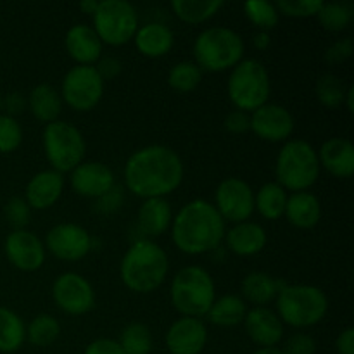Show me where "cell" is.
Here are the masks:
<instances>
[{
  "instance_id": "38",
  "label": "cell",
  "mask_w": 354,
  "mask_h": 354,
  "mask_svg": "<svg viewBox=\"0 0 354 354\" xmlns=\"http://www.w3.org/2000/svg\"><path fill=\"white\" fill-rule=\"evenodd\" d=\"M317 92L318 100L324 104L325 107H337L339 104H342L346 95L344 85H342L341 80L334 75H324L317 82Z\"/></svg>"
},
{
  "instance_id": "49",
  "label": "cell",
  "mask_w": 354,
  "mask_h": 354,
  "mask_svg": "<svg viewBox=\"0 0 354 354\" xmlns=\"http://www.w3.org/2000/svg\"><path fill=\"white\" fill-rule=\"evenodd\" d=\"M270 45V33H266V31H258V33L254 35V47L256 48H266Z\"/></svg>"
},
{
  "instance_id": "23",
  "label": "cell",
  "mask_w": 354,
  "mask_h": 354,
  "mask_svg": "<svg viewBox=\"0 0 354 354\" xmlns=\"http://www.w3.org/2000/svg\"><path fill=\"white\" fill-rule=\"evenodd\" d=\"M228 249L239 256H252L263 251L266 245V232L261 225L242 221L237 223L230 232H225Z\"/></svg>"
},
{
  "instance_id": "5",
  "label": "cell",
  "mask_w": 354,
  "mask_h": 354,
  "mask_svg": "<svg viewBox=\"0 0 354 354\" xmlns=\"http://www.w3.org/2000/svg\"><path fill=\"white\" fill-rule=\"evenodd\" d=\"M214 301V282L206 270L201 266H187L176 273L171 283V303L183 317H204Z\"/></svg>"
},
{
  "instance_id": "18",
  "label": "cell",
  "mask_w": 354,
  "mask_h": 354,
  "mask_svg": "<svg viewBox=\"0 0 354 354\" xmlns=\"http://www.w3.org/2000/svg\"><path fill=\"white\" fill-rule=\"evenodd\" d=\"M206 341V325L199 318H180L166 334V346L171 354H201Z\"/></svg>"
},
{
  "instance_id": "37",
  "label": "cell",
  "mask_w": 354,
  "mask_h": 354,
  "mask_svg": "<svg viewBox=\"0 0 354 354\" xmlns=\"http://www.w3.org/2000/svg\"><path fill=\"white\" fill-rule=\"evenodd\" d=\"M244 12L249 17L252 24L258 28L259 31H266L279 24V10H277L275 3L265 2V0H249L244 3Z\"/></svg>"
},
{
  "instance_id": "36",
  "label": "cell",
  "mask_w": 354,
  "mask_h": 354,
  "mask_svg": "<svg viewBox=\"0 0 354 354\" xmlns=\"http://www.w3.org/2000/svg\"><path fill=\"white\" fill-rule=\"evenodd\" d=\"M203 80V69L196 62L183 61L169 69L168 83L176 92H192Z\"/></svg>"
},
{
  "instance_id": "25",
  "label": "cell",
  "mask_w": 354,
  "mask_h": 354,
  "mask_svg": "<svg viewBox=\"0 0 354 354\" xmlns=\"http://www.w3.org/2000/svg\"><path fill=\"white\" fill-rule=\"evenodd\" d=\"M290 225L297 228H313L322 218V206L317 196L304 190L287 197L286 213Z\"/></svg>"
},
{
  "instance_id": "20",
  "label": "cell",
  "mask_w": 354,
  "mask_h": 354,
  "mask_svg": "<svg viewBox=\"0 0 354 354\" xmlns=\"http://www.w3.org/2000/svg\"><path fill=\"white\" fill-rule=\"evenodd\" d=\"M66 50L78 66H92L102 55V40L88 24H75L66 33Z\"/></svg>"
},
{
  "instance_id": "29",
  "label": "cell",
  "mask_w": 354,
  "mask_h": 354,
  "mask_svg": "<svg viewBox=\"0 0 354 354\" xmlns=\"http://www.w3.org/2000/svg\"><path fill=\"white\" fill-rule=\"evenodd\" d=\"M287 192L277 182L265 183L258 194H254V209L266 220H279L286 213Z\"/></svg>"
},
{
  "instance_id": "4",
  "label": "cell",
  "mask_w": 354,
  "mask_h": 354,
  "mask_svg": "<svg viewBox=\"0 0 354 354\" xmlns=\"http://www.w3.org/2000/svg\"><path fill=\"white\" fill-rule=\"evenodd\" d=\"M244 50L245 45L241 35L225 26L207 28L194 44L196 64L211 73L235 68L244 57Z\"/></svg>"
},
{
  "instance_id": "35",
  "label": "cell",
  "mask_w": 354,
  "mask_h": 354,
  "mask_svg": "<svg viewBox=\"0 0 354 354\" xmlns=\"http://www.w3.org/2000/svg\"><path fill=\"white\" fill-rule=\"evenodd\" d=\"M61 332V325L50 315H38L31 320L30 327L26 330L28 341L38 348H47L50 346L55 339L59 337Z\"/></svg>"
},
{
  "instance_id": "7",
  "label": "cell",
  "mask_w": 354,
  "mask_h": 354,
  "mask_svg": "<svg viewBox=\"0 0 354 354\" xmlns=\"http://www.w3.org/2000/svg\"><path fill=\"white\" fill-rule=\"evenodd\" d=\"M275 171L279 185L292 192H304L320 175L317 151L306 140L286 142L277 158Z\"/></svg>"
},
{
  "instance_id": "31",
  "label": "cell",
  "mask_w": 354,
  "mask_h": 354,
  "mask_svg": "<svg viewBox=\"0 0 354 354\" xmlns=\"http://www.w3.org/2000/svg\"><path fill=\"white\" fill-rule=\"evenodd\" d=\"M223 0H173L171 9L182 21L190 24H199L211 19L221 7Z\"/></svg>"
},
{
  "instance_id": "9",
  "label": "cell",
  "mask_w": 354,
  "mask_h": 354,
  "mask_svg": "<svg viewBox=\"0 0 354 354\" xmlns=\"http://www.w3.org/2000/svg\"><path fill=\"white\" fill-rule=\"evenodd\" d=\"M44 151L54 171L68 173L82 165L86 144L82 131L66 121H52L44 130Z\"/></svg>"
},
{
  "instance_id": "27",
  "label": "cell",
  "mask_w": 354,
  "mask_h": 354,
  "mask_svg": "<svg viewBox=\"0 0 354 354\" xmlns=\"http://www.w3.org/2000/svg\"><path fill=\"white\" fill-rule=\"evenodd\" d=\"M30 111L37 120L52 123L57 121V116L62 111V97L59 95L54 86L47 83H40L30 92Z\"/></svg>"
},
{
  "instance_id": "16",
  "label": "cell",
  "mask_w": 354,
  "mask_h": 354,
  "mask_svg": "<svg viewBox=\"0 0 354 354\" xmlns=\"http://www.w3.org/2000/svg\"><path fill=\"white\" fill-rule=\"evenodd\" d=\"M71 187L82 197L100 199L114 189V173L104 162H82L71 171Z\"/></svg>"
},
{
  "instance_id": "14",
  "label": "cell",
  "mask_w": 354,
  "mask_h": 354,
  "mask_svg": "<svg viewBox=\"0 0 354 354\" xmlns=\"http://www.w3.org/2000/svg\"><path fill=\"white\" fill-rule=\"evenodd\" d=\"M47 249L62 261H78L92 249V237L76 223H61L50 228L45 237Z\"/></svg>"
},
{
  "instance_id": "46",
  "label": "cell",
  "mask_w": 354,
  "mask_h": 354,
  "mask_svg": "<svg viewBox=\"0 0 354 354\" xmlns=\"http://www.w3.org/2000/svg\"><path fill=\"white\" fill-rule=\"evenodd\" d=\"M95 69H97V73L102 76V80H109V78H114V76L120 75L121 62L114 57L100 59L99 66H97Z\"/></svg>"
},
{
  "instance_id": "6",
  "label": "cell",
  "mask_w": 354,
  "mask_h": 354,
  "mask_svg": "<svg viewBox=\"0 0 354 354\" xmlns=\"http://www.w3.org/2000/svg\"><path fill=\"white\" fill-rule=\"evenodd\" d=\"M280 320L296 328L320 324L328 310V299L315 286H283L277 294Z\"/></svg>"
},
{
  "instance_id": "21",
  "label": "cell",
  "mask_w": 354,
  "mask_h": 354,
  "mask_svg": "<svg viewBox=\"0 0 354 354\" xmlns=\"http://www.w3.org/2000/svg\"><path fill=\"white\" fill-rule=\"evenodd\" d=\"M64 190V176L54 169L37 173L26 185V203L35 209L54 206Z\"/></svg>"
},
{
  "instance_id": "44",
  "label": "cell",
  "mask_w": 354,
  "mask_h": 354,
  "mask_svg": "<svg viewBox=\"0 0 354 354\" xmlns=\"http://www.w3.org/2000/svg\"><path fill=\"white\" fill-rule=\"evenodd\" d=\"M351 54H353V40L351 38H344V40L335 41V44L325 52V59H327L328 62H332V64H335V62H342L346 61V59H349L351 57Z\"/></svg>"
},
{
  "instance_id": "39",
  "label": "cell",
  "mask_w": 354,
  "mask_h": 354,
  "mask_svg": "<svg viewBox=\"0 0 354 354\" xmlns=\"http://www.w3.org/2000/svg\"><path fill=\"white\" fill-rule=\"evenodd\" d=\"M23 142V130L12 116H0V152L16 151Z\"/></svg>"
},
{
  "instance_id": "28",
  "label": "cell",
  "mask_w": 354,
  "mask_h": 354,
  "mask_svg": "<svg viewBox=\"0 0 354 354\" xmlns=\"http://www.w3.org/2000/svg\"><path fill=\"white\" fill-rule=\"evenodd\" d=\"M282 283L265 272H252L242 282V294L249 303L256 304V308H265L270 301L275 299Z\"/></svg>"
},
{
  "instance_id": "30",
  "label": "cell",
  "mask_w": 354,
  "mask_h": 354,
  "mask_svg": "<svg viewBox=\"0 0 354 354\" xmlns=\"http://www.w3.org/2000/svg\"><path fill=\"white\" fill-rule=\"evenodd\" d=\"M248 315V308L242 297L239 296H223L216 299L207 311V318L211 324L220 325V327H234L244 322Z\"/></svg>"
},
{
  "instance_id": "47",
  "label": "cell",
  "mask_w": 354,
  "mask_h": 354,
  "mask_svg": "<svg viewBox=\"0 0 354 354\" xmlns=\"http://www.w3.org/2000/svg\"><path fill=\"white\" fill-rule=\"evenodd\" d=\"M335 348L339 354H354V328L348 327L341 332V335L335 341Z\"/></svg>"
},
{
  "instance_id": "52",
  "label": "cell",
  "mask_w": 354,
  "mask_h": 354,
  "mask_svg": "<svg viewBox=\"0 0 354 354\" xmlns=\"http://www.w3.org/2000/svg\"><path fill=\"white\" fill-rule=\"evenodd\" d=\"M252 354H283V351L279 348H261Z\"/></svg>"
},
{
  "instance_id": "45",
  "label": "cell",
  "mask_w": 354,
  "mask_h": 354,
  "mask_svg": "<svg viewBox=\"0 0 354 354\" xmlns=\"http://www.w3.org/2000/svg\"><path fill=\"white\" fill-rule=\"evenodd\" d=\"M85 354H124L121 349L120 342L113 341V339H97L88 348L85 349Z\"/></svg>"
},
{
  "instance_id": "26",
  "label": "cell",
  "mask_w": 354,
  "mask_h": 354,
  "mask_svg": "<svg viewBox=\"0 0 354 354\" xmlns=\"http://www.w3.org/2000/svg\"><path fill=\"white\" fill-rule=\"evenodd\" d=\"M173 223V211L165 197L145 199L138 211V225L142 232L152 237L165 234Z\"/></svg>"
},
{
  "instance_id": "11",
  "label": "cell",
  "mask_w": 354,
  "mask_h": 354,
  "mask_svg": "<svg viewBox=\"0 0 354 354\" xmlns=\"http://www.w3.org/2000/svg\"><path fill=\"white\" fill-rule=\"evenodd\" d=\"M104 95V80L95 66H75L62 80V99L75 111H90Z\"/></svg>"
},
{
  "instance_id": "50",
  "label": "cell",
  "mask_w": 354,
  "mask_h": 354,
  "mask_svg": "<svg viewBox=\"0 0 354 354\" xmlns=\"http://www.w3.org/2000/svg\"><path fill=\"white\" fill-rule=\"evenodd\" d=\"M97 6H99L97 0H82V2H80V9H82L85 14H90V16L95 14Z\"/></svg>"
},
{
  "instance_id": "12",
  "label": "cell",
  "mask_w": 354,
  "mask_h": 354,
  "mask_svg": "<svg viewBox=\"0 0 354 354\" xmlns=\"http://www.w3.org/2000/svg\"><path fill=\"white\" fill-rule=\"evenodd\" d=\"M216 211L225 221L242 223L254 213V192L241 178H227L218 185Z\"/></svg>"
},
{
  "instance_id": "10",
  "label": "cell",
  "mask_w": 354,
  "mask_h": 354,
  "mask_svg": "<svg viewBox=\"0 0 354 354\" xmlns=\"http://www.w3.org/2000/svg\"><path fill=\"white\" fill-rule=\"evenodd\" d=\"M93 30L102 44H128L138 30L137 10L127 0H102L93 14Z\"/></svg>"
},
{
  "instance_id": "8",
  "label": "cell",
  "mask_w": 354,
  "mask_h": 354,
  "mask_svg": "<svg viewBox=\"0 0 354 354\" xmlns=\"http://www.w3.org/2000/svg\"><path fill=\"white\" fill-rule=\"evenodd\" d=\"M272 92L268 69L256 59H242L228 78V97L239 111H256L265 106Z\"/></svg>"
},
{
  "instance_id": "40",
  "label": "cell",
  "mask_w": 354,
  "mask_h": 354,
  "mask_svg": "<svg viewBox=\"0 0 354 354\" xmlns=\"http://www.w3.org/2000/svg\"><path fill=\"white\" fill-rule=\"evenodd\" d=\"M322 6V0H279L275 3L279 14H286L289 17L317 16Z\"/></svg>"
},
{
  "instance_id": "34",
  "label": "cell",
  "mask_w": 354,
  "mask_h": 354,
  "mask_svg": "<svg viewBox=\"0 0 354 354\" xmlns=\"http://www.w3.org/2000/svg\"><path fill=\"white\" fill-rule=\"evenodd\" d=\"M318 19H320L322 26L328 31H342L349 26L353 21L354 9L351 3L348 2H330L322 6L318 10Z\"/></svg>"
},
{
  "instance_id": "41",
  "label": "cell",
  "mask_w": 354,
  "mask_h": 354,
  "mask_svg": "<svg viewBox=\"0 0 354 354\" xmlns=\"http://www.w3.org/2000/svg\"><path fill=\"white\" fill-rule=\"evenodd\" d=\"M6 218L14 230H24L31 218V207L28 206L26 199L21 197H12L6 206Z\"/></svg>"
},
{
  "instance_id": "19",
  "label": "cell",
  "mask_w": 354,
  "mask_h": 354,
  "mask_svg": "<svg viewBox=\"0 0 354 354\" xmlns=\"http://www.w3.org/2000/svg\"><path fill=\"white\" fill-rule=\"evenodd\" d=\"M248 335L263 348H275L283 337V324L268 308H252L244 318Z\"/></svg>"
},
{
  "instance_id": "53",
  "label": "cell",
  "mask_w": 354,
  "mask_h": 354,
  "mask_svg": "<svg viewBox=\"0 0 354 354\" xmlns=\"http://www.w3.org/2000/svg\"><path fill=\"white\" fill-rule=\"evenodd\" d=\"M0 107H2V97H0Z\"/></svg>"
},
{
  "instance_id": "17",
  "label": "cell",
  "mask_w": 354,
  "mask_h": 354,
  "mask_svg": "<svg viewBox=\"0 0 354 354\" xmlns=\"http://www.w3.org/2000/svg\"><path fill=\"white\" fill-rule=\"evenodd\" d=\"M7 259L23 272H35L45 263V248L40 239L28 230H14L6 239Z\"/></svg>"
},
{
  "instance_id": "32",
  "label": "cell",
  "mask_w": 354,
  "mask_h": 354,
  "mask_svg": "<svg viewBox=\"0 0 354 354\" xmlns=\"http://www.w3.org/2000/svg\"><path fill=\"white\" fill-rule=\"evenodd\" d=\"M26 328L14 311L0 308V353H14L23 346Z\"/></svg>"
},
{
  "instance_id": "2",
  "label": "cell",
  "mask_w": 354,
  "mask_h": 354,
  "mask_svg": "<svg viewBox=\"0 0 354 354\" xmlns=\"http://www.w3.org/2000/svg\"><path fill=\"white\" fill-rule=\"evenodd\" d=\"M173 242L185 254L213 251L225 239V220L216 207L203 199L185 204L173 221Z\"/></svg>"
},
{
  "instance_id": "13",
  "label": "cell",
  "mask_w": 354,
  "mask_h": 354,
  "mask_svg": "<svg viewBox=\"0 0 354 354\" xmlns=\"http://www.w3.org/2000/svg\"><path fill=\"white\" fill-rule=\"evenodd\" d=\"M55 304L69 315H85L95 304L93 287L85 277L78 273H62L55 279L52 287Z\"/></svg>"
},
{
  "instance_id": "1",
  "label": "cell",
  "mask_w": 354,
  "mask_h": 354,
  "mask_svg": "<svg viewBox=\"0 0 354 354\" xmlns=\"http://www.w3.org/2000/svg\"><path fill=\"white\" fill-rule=\"evenodd\" d=\"M183 180V162L166 145H147L130 156L124 165L127 187L142 199L171 194Z\"/></svg>"
},
{
  "instance_id": "43",
  "label": "cell",
  "mask_w": 354,
  "mask_h": 354,
  "mask_svg": "<svg viewBox=\"0 0 354 354\" xmlns=\"http://www.w3.org/2000/svg\"><path fill=\"white\" fill-rule=\"evenodd\" d=\"M223 124L232 133H244V131H248L251 128V116L248 113H244V111L235 109L227 114Z\"/></svg>"
},
{
  "instance_id": "51",
  "label": "cell",
  "mask_w": 354,
  "mask_h": 354,
  "mask_svg": "<svg viewBox=\"0 0 354 354\" xmlns=\"http://www.w3.org/2000/svg\"><path fill=\"white\" fill-rule=\"evenodd\" d=\"M344 100H346V102H348V109L353 111L354 109V104H353V100H354V86H349L348 92H346V95H344Z\"/></svg>"
},
{
  "instance_id": "15",
  "label": "cell",
  "mask_w": 354,
  "mask_h": 354,
  "mask_svg": "<svg viewBox=\"0 0 354 354\" xmlns=\"http://www.w3.org/2000/svg\"><path fill=\"white\" fill-rule=\"evenodd\" d=\"M249 130L266 142H282L292 135L294 118L283 106L266 102L252 111Z\"/></svg>"
},
{
  "instance_id": "22",
  "label": "cell",
  "mask_w": 354,
  "mask_h": 354,
  "mask_svg": "<svg viewBox=\"0 0 354 354\" xmlns=\"http://www.w3.org/2000/svg\"><path fill=\"white\" fill-rule=\"evenodd\" d=\"M318 154L320 166L337 178H349L354 173V145L348 138H330L324 142Z\"/></svg>"
},
{
  "instance_id": "42",
  "label": "cell",
  "mask_w": 354,
  "mask_h": 354,
  "mask_svg": "<svg viewBox=\"0 0 354 354\" xmlns=\"http://www.w3.org/2000/svg\"><path fill=\"white\" fill-rule=\"evenodd\" d=\"M317 351V342L311 335L296 334L287 341L283 354H315Z\"/></svg>"
},
{
  "instance_id": "48",
  "label": "cell",
  "mask_w": 354,
  "mask_h": 354,
  "mask_svg": "<svg viewBox=\"0 0 354 354\" xmlns=\"http://www.w3.org/2000/svg\"><path fill=\"white\" fill-rule=\"evenodd\" d=\"M24 107V100L23 97L19 95V93H12V95L7 97V109H9V113H21Z\"/></svg>"
},
{
  "instance_id": "3",
  "label": "cell",
  "mask_w": 354,
  "mask_h": 354,
  "mask_svg": "<svg viewBox=\"0 0 354 354\" xmlns=\"http://www.w3.org/2000/svg\"><path fill=\"white\" fill-rule=\"evenodd\" d=\"M168 254L156 242L142 239L137 241L121 261V280L130 290L147 294L158 289L168 275Z\"/></svg>"
},
{
  "instance_id": "24",
  "label": "cell",
  "mask_w": 354,
  "mask_h": 354,
  "mask_svg": "<svg viewBox=\"0 0 354 354\" xmlns=\"http://www.w3.org/2000/svg\"><path fill=\"white\" fill-rule=\"evenodd\" d=\"M133 38L138 52L152 59L168 54L175 41L173 31L161 23H147L138 26Z\"/></svg>"
},
{
  "instance_id": "33",
  "label": "cell",
  "mask_w": 354,
  "mask_h": 354,
  "mask_svg": "<svg viewBox=\"0 0 354 354\" xmlns=\"http://www.w3.org/2000/svg\"><path fill=\"white\" fill-rule=\"evenodd\" d=\"M152 344V334L144 324H130L121 332L120 346L124 354H149Z\"/></svg>"
}]
</instances>
